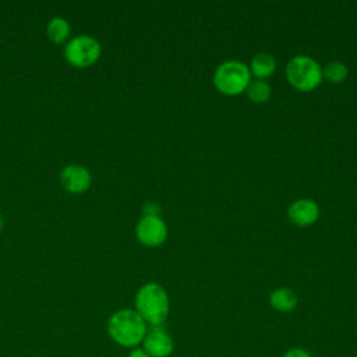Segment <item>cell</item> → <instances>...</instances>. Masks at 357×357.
Instances as JSON below:
<instances>
[{
	"label": "cell",
	"instance_id": "6da1fadb",
	"mask_svg": "<svg viewBox=\"0 0 357 357\" xmlns=\"http://www.w3.org/2000/svg\"><path fill=\"white\" fill-rule=\"evenodd\" d=\"M110 339L123 347H135L146 335V322L135 310H119L107 321Z\"/></svg>",
	"mask_w": 357,
	"mask_h": 357
},
{
	"label": "cell",
	"instance_id": "7a4b0ae2",
	"mask_svg": "<svg viewBox=\"0 0 357 357\" xmlns=\"http://www.w3.org/2000/svg\"><path fill=\"white\" fill-rule=\"evenodd\" d=\"M134 304L138 315L151 325L162 324L170 308L169 296L158 283H146L141 286L135 294Z\"/></svg>",
	"mask_w": 357,
	"mask_h": 357
},
{
	"label": "cell",
	"instance_id": "3957f363",
	"mask_svg": "<svg viewBox=\"0 0 357 357\" xmlns=\"http://www.w3.org/2000/svg\"><path fill=\"white\" fill-rule=\"evenodd\" d=\"M251 82V73L248 66L238 60H227L218 66L213 73L215 88L227 96H236L245 92Z\"/></svg>",
	"mask_w": 357,
	"mask_h": 357
},
{
	"label": "cell",
	"instance_id": "277c9868",
	"mask_svg": "<svg viewBox=\"0 0 357 357\" xmlns=\"http://www.w3.org/2000/svg\"><path fill=\"white\" fill-rule=\"evenodd\" d=\"M286 78L289 84L300 91H314L322 82V68L310 56H296L286 66Z\"/></svg>",
	"mask_w": 357,
	"mask_h": 357
},
{
	"label": "cell",
	"instance_id": "5b68a950",
	"mask_svg": "<svg viewBox=\"0 0 357 357\" xmlns=\"http://www.w3.org/2000/svg\"><path fill=\"white\" fill-rule=\"evenodd\" d=\"M102 53L100 43L88 35H78L67 42L64 47V57L66 60L77 67V68H86L95 64Z\"/></svg>",
	"mask_w": 357,
	"mask_h": 357
},
{
	"label": "cell",
	"instance_id": "8992f818",
	"mask_svg": "<svg viewBox=\"0 0 357 357\" xmlns=\"http://www.w3.org/2000/svg\"><path fill=\"white\" fill-rule=\"evenodd\" d=\"M135 236L145 247H159L167 238V226L159 216H142L135 226Z\"/></svg>",
	"mask_w": 357,
	"mask_h": 357
},
{
	"label": "cell",
	"instance_id": "52a82bcc",
	"mask_svg": "<svg viewBox=\"0 0 357 357\" xmlns=\"http://www.w3.org/2000/svg\"><path fill=\"white\" fill-rule=\"evenodd\" d=\"M60 183L66 191L71 194H82L89 188L92 176L85 166L68 165L60 173Z\"/></svg>",
	"mask_w": 357,
	"mask_h": 357
},
{
	"label": "cell",
	"instance_id": "ba28073f",
	"mask_svg": "<svg viewBox=\"0 0 357 357\" xmlns=\"http://www.w3.org/2000/svg\"><path fill=\"white\" fill-rule=\"evenodd\" d=\"M287 216L296 226H311L319 218V206L312 199H297L289 206Z\"/></svg>",
	"mask_w": 357,
	"mask_h": 357
},
{
	"label": "cell",
	"instance_id": "9c48e42d",
	"mask_svg": "<svg viewBox=\"0 0 357 357\" xmlns=\"http://www.w3.org/2000/svg\"><path fill=\"white\" fill-rule=\"evenodd\" d=\"M142 344L144 350L151 357H169L174 349V342L170 335L160 329L146 332Z\"/></svg>",
	"mask_w": 357,
	"mask_h": 357
},
{
	"label": "cell",
	"instance_id": "30bf717a",
	"mask_svg": "<svg viewBox=\"0 0 357 357\" xmlns=\"http://www.w3.org/2000/svg\"><path fill=\"white\" fill-rule=\"evenodd\" d=\"M269 304L280 312H290L297 305V296L291 289L279 287L269 294Z\"/></svg>",
	"mask_w": 357,
	"mask_h": 357
},
{
	"label": "cell",
	"instance_id": "8fae6325",
	"mask_svg": "<svg viewBox=\"0 0 357 357\" xmlns=\"http://www.w3.org/2000/svg\"><path fill=\"white\" fill-rule=\"evenodd\" d=\"M248 68L250 73L257 77V79H264L273 74L276 68V60L269 53H258L252 57Z\"/></svg>",
	"mask_w": 357,
	"mask_h": 357
},
{
	"label": "cell",
	"instance_id": "7c38bea8",
	"mask_svg": "<svg viewBox=\"0 0 357 357\" xmlns=\"http://www.w3.org/2000/svg\"><path fill=\"white\" fill-rule=\"evenodd\" d=\"M70 32H71V28H70V24L66 18L63 17H54L49 21L47 26H46V35L47 38L56 43V45H61L64 43L68 36H70Z\"/></svg>",
	"mask_w": 357,
	"mask_h": 357
},
{
	"label": "cell",
	"instance_id": "4fadbf2b",
	"mask_svg": "<svg viewBox=\"0 0 357 357\" xmlns=\"http://www.w3.org/2000/svg\"><path fill=\"white\" fill-rule=\"evenodd\" d=\"M247 98L254 103H265L272 95L271 85L264 79H254L248 84L245 89Z\"/></svg>",
	"mask_w": 357,
	"mask_h": 357
},
{
	"label": "cell",
	"instance_id": "5bb4252c",
	"mask_svg": "<svg viewBox=\"0 0 357 357\" xmlns=\"http://www.w3.org/2000/svg\"><path fill=\"white\" fill-rule=\"evenodd\" d=\"M349 75V70L342 61H331L322 68V78L332 82L339 84L343 82Z\"/></svg>",
	"mask_w": 357,
	"mask_h": 357
},
{
	"label": "cell",
	"instance_id": "9a60e30c",
	"mask_svg": "<svg viewBox=\"0 0 357 357\" xmlns=\"http://www.w3.org/2000/svg\"><path fill=\"white\" fill-rule=\"evenodd\" d=\"M282 357H312V356H311L310 351H307L305 349L293 347V349L287 350Z\"/></svg>",
	"mask_w": 357,
	"mask_h": 357
},
{
	"label": "cell",
	"instance_id": "2e32d148",
	"mask_svg": "<svg viewBox=\"0 0 357 357\" xmlns=\"http://www.w3.org/2000/svg\"><path fill=\"white\" fill-rule=\"evenodd\" d=\"M142 213L144 216H159V206L153 202H148L144 205Z\"/></svg>",
	"mask_w": 357,
	"mask_h": 357
},
{
	"label": "cell",
	"instance_id": "e0dca14e",
	"mask_svg": "<svg viewBox=\"0 0 357 357\" xmlns=\"http://www.w3.org/2000/svg\"><path fill=\"white\" fill-rule=\"evenodd\" d=\"M128 357H151V356H148L144 349H132V350L130 351Z\"/></svg>",
	"mask_w": 357,
	"mask_h": 357
},
{
	"label": "cell",
	"instance_id": "ac0fdd59",
	"mask_svg": "<svg viewBox=\"0 0 357 357\" xmlns=\"http://www.w3.org/2000/svg\"><path fill=\"white\" fill-rule=\"evenodd\" d=\"M4 226V219H3V216L0 215V229Z\"/></svg>",
	"mask_w": 357,
	"mask_h": 357
}]
</instances>
